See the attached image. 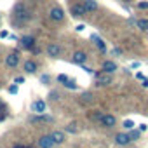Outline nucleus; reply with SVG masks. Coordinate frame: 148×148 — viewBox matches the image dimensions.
Returning a JSON list of instances; mask_svg holds the SVG:
<instances>
[{"label": "nucleus", "instance_id": "nucleus-7", "mask_svg": "<svg viewBox=\"0 0 148 148\" xmlns=\"http://www.w3.org/2000/svg\"><path fill=\"white\" fill-rule=\"evenodd\" d=\"M45 51H47V54H49L51 58H59L63 49H61V45H58V44H49Z\"/></svg>", "mask_w": 148, "mask_h": 148}, {"label": "nucleus", "instance_id": "nucleus-33", "mask_svg": "<svg viewBox=\"0 0 148 148\" xmlns=\"http://www.w3.org/2000/svg\"><path fill=\"white\" fill-rule=\"evenodd\" d=\"M0 106H2V99H0Z\"/></svg>", "mask_w": 148, "mask_h": 148}, {"label": "nucleus", "instance_id": "nucleus-17", "mask_svg": "<svg viewBox=\"0 0 148 148\" xmlns=\"http://www.w3.org/2000/svg\"><path fill=\"white\" fill-rule=\"evenodd\" d=\"M82 4H84V7H86L87 12H92V11L98 9V4L94 2V0H82Z\"/></svg>", "mask_w": 148, "mask_h": 148}, {"label": "nucleus", "instance_id": "nucleus-11", "mask_svg": "<svg viewBox=\"0 0 148 148\" xmlns=\"http://www.w3.org/2000/svg\"><path fill=\"white\" fill-rule=\"evenodd\" d=\"M115 141H117V145H120V146H127V145L131 143V138H129V134H125V132H119V134L115 136Z\"/></svg>", "mask_w": 148, "mask_h": 148}, {"label": "nucleus", "instance_id": "nucleus-16", "mask_svg": "<svg viewBox=\"0 0 148 148\" xmlns=\"http://www.w3.org/2000/svg\"><path fill=\"white\" fill-rule=\"evenodd\" d=\"M23 70H25L26 73H35V71H37V63H35V61H32V59H28V61H25Z\"/></svg>", "mask_w": 148, "mask_h": 148}, {"label": "nucleus", "instance_id": "nucleus-1", "mask_svg": "<svg viewBox=\"0 0 148 148\" xmlns=\"http://www.w3.org/2000/svg\"><path fill=\"white\" fill-rule=\"evenodd\" d=\"M37 146H38V148H54L56 145H54L51 134H44V136H40V138L37 139Z\"/></svg>", "mask_w": 148, "mask_h": 148}, {"label": "nucleus", "instance_id": "nucleus-19", "mask_svg": "<svg viewBox=\"0 0 148 148\" xmlns=\"http://www.w3.org/2000/svg\"><path fill=\"white\" fill-rule=\"evenodd\" d=\"M139 136H141V131H139V129H131V132H129V138H131V141H136V139H139Z\"/></svg>", "mask_w": 148, "mask_h": 148}, {"label": "nucleus", "instance_id": "nucleus-14", "mask_svg": "<svg viewBox=\"0 0 148 148\" xmlns=\"http://www.w3.org/2000/svg\"><path fill=\"white\" fill-rule=\"evenodd\" d=\"M101 68H103V71H105V73H110V75H112V73H113V71L117 70V64H115L113 61L106 59V61L103 63V66H101Z\"/></svg>", "mask_w": 148, "mask_h": 148}, {"label": "nucleus", "instance_id": "nucleus-2", "mask_svg": "<svg viewBox=\"0 0 148 148\" xmlns=\"http://www.w3.org/2000/svg\"><path fill=\"white\" fill-rule=\"evenodd\" d=\"M49 18H51L52 21H56V23H61V21L64 19V11H63L61 7H52V9L49 11Z\"/></svg>", "mask_w": 148, "mask_h": 148}, {"label": "nucleus", "instance_id": "nucleus-15", "mask_svg": "<svg viewBox=\"0 0 148 148\" xmlns=\"http://www.w3.org/2000/svg\"><path fill=\"white\" fill-rule=\"evenodd\" d=\"M91 40H92V42L96 44V47H98L99 51L106 52V45H105V42H103V40H101V38H99V37H98L96 33H92V35H91Z\"/></svg>", "mask_w": 148, "mask_h": 148}, {"label": "nucleus", "instance_id": "nucleus-12", "mask_svg": "<svg viewBox=\"0 0 148 148\" xmlns=\"http://www.w3.org/2000/svg\"><path fill=\"white\" fill-rule=\"evenodd\" d=\"M32 110H33L35 113H44V112H45V101H42V99L33 101V103H32Z\"/></svg>", "mask_w": 148, "mask_h": 148}, {"label": "nucleus", "instance_id": "nucleus-5", "mask_svg": "<svg viewBox=\"0 0 148 148\" xmlns=\"http://www.w3.org/2000/svg\"><path fill=\"white\" fill-rule=\"evenodd\" d=\"M71 14L75 16V18H82V16L87 14V11H86L84 4H73L71 5Z\"/></svg>", "mask_w": 148, "mask_h": 148}, {"label": "nucleus", "instance_id": "nucleus-30", "mask_svg": "<svg viewBox=\"0 0 148 148\" xmlns=\"http://www.w3.org/2000/svg\"><path fill=\"white\" fill-rule=\"evenodd\" d=\"M139 131H141V132L146 131V124H139Z\"/></svg>", "mask_w": 148, "mask_h": 148}, {"label": "nucleus", "instance_id": "nucleus-21", "mask_svg": "<svg viewBox=\"0 0 148 148\" xmlns=\"http://www.w3.org/2000/svg\"><path fill=\"white\" fill-rule=\"evenodd\" d=\"M82 101H84V103H92V101H94V98H92L89 92H84V94H82Z\"/></svg>", "mask_w": 148, "mask_h": 148}, {"label": "nucleus", "instance_id": "nucleus-20", "mask_svg": "<svg viewBox=\"0 0 148 148\" xmlns=\"http://www.w3.org/2000/svg\"><path fill=\"white\" fill-rule=\"evenodd\" d=\"M101 117H103L101 112H92V113L89 115V119H91L92 122H101Z\"/></svg>", "mask_w": 148, "mask_h": 148}, {"label": "nucleus", "instance_id": "nucleus-24", "mask_svg": "<svg viewBox=\"0 0 148 148\" xmlns=\"http://www.w3.org/2000/svg\"><path fill=\"white\" fill-rule=\"evenodd\" d=\"M70 80V77L68 75H63V73H61V75H58V82H61V84H66Z\"/></svg>", "mask_w": 148, "mask_h": 148}, {"label": "nucleus", "instance_id": "nucleus-22", "mask_svg": "<svg viewBox=\"0 0 148 148\" xmlns=\"http://www.w3.org/2000/svg\"><path fill=\"white\" fill-rule=\"evenodd\" d=\"M122 127H124V129H127V131H131V129H134V122H132V120H124Z\"/></svg>", "mask_w": 148, "mask_h": 148}, {"label": "nucleus", "instance_id": "nucleus-26", "mask_svg": "<svg viewBox=\"0 0 148 148\" xmlns=\"http://www.w3.org/2000/svg\"><path fill=\"white\" fill-rule=\"evenodd\" d=\"M66 131H68V132H73V134H75V132H77V127H75V124H70V125L66 127Z\"/></svg>", "mask_w": 148, "mask_h": 148}, {"label": "nucleus", "instance_id": "nucleus-18", "mask_svg": "<svg viewBox=\"0 0 148 148\" xmlns=\"http://www.w3.org/2000/svg\"><path fill=\"white\" fill-rule=\"evenodd\" d=\"M136 26H138L139 30L146 32V30H148V19H138V21H136Z\"/></svg>", "mask_w": 148, "mask_h": 148}, {"label": "nucleus", "instance_id": "nucleus-8", "mask_svg": "<svg viewBox=\"0 0 148 148\" xmlns=\"http://www.w3.org/2000/svg\"><path fill=\"white\" fill-rule=\"evenodd\" d=\"M5 64H7L9 68H16V66L19 64V56H18V52H11V54H7V58H5Z\"/></svg>", "mask_w": 148, "mask_h": 148}, {"label": "nucleus", "instance_id": "nucleus-3", "mask_svg": "<svg viewBox=\"0 0 148 148\" xmlns=\"http://www.w3.org/2000/svg\"><path fill=\"white\" fill-rule=\"evenodd\" d=\"M99 124H101L103 127H108V129H110V127H115L117 119H115L113 115H110V113H106V115L103 113V117H101V122H99Z\"/></svg>", "mask_w": 148, "mask_h": 148}, {"label": "nucleus", "instance_id": "nucleus-27", "mask_svg": "<svg viewBox=\"0 0 148 148\" xmlns=\"http://www.w3.org/2000/svg\"><path fill=\"white\" fill-rule=\"evenodd\" d=\"M9 92H11V94H16V92H18V86H11V87H9Z\"/></svg>", "mask_w": 148, "mask_h": 148}, {"label": "nucleus", "instance_id": "nucleus-28", "mask_svg": "<svg viewBox=\"0 0 148 148\" xmlns=\"http://www.w3.org/2000/svg\"><path fill=\"white\" fill-rule=\"evenodd\" d=\"M138 7H139V9H148V2H139Z\"/></svg>", "mask_w": 148, "mask_h": 148}, {"label": "nucleus", "instance_id": "nucleus-29", "mask_svg": "<svg viewBox=\"0 0 148 148\" xmlns=\"http://www.w3.org/2000/svg\"><path fill=\"white\" fill-rule=\"evenodd\" d=\"M16 84H25V77H16Z\"/></svg>", "mask_w": 148, "mask_h": 148}, {"label": "nucleus", "instance_id": "nucleus-13", "mask_svg": "<svg viewBox=\"0 0 148 148\" xmlns=\"http://www.w3.org/2000/svg\"><path fill=\"white\" fill-rule=\"evenodd\" d=\"M87 61V54L82 52V51H77L75 54H73V63L75 64H84Z\"/></svg>", "mask_w": 148, "mask_h": 148}, {"label": "nucleus", "instance_id": "nucleus-32", "mask_svg": "<svg viewBox=\"0 0 148 148\" xmlns=\"http://www.w3.org/2000/svg\"><path fill=\"white\" fill-rule=\"evenodd\" d=\"M143 86H145V87H148V79H143Z\"/></svg>", "mask_w": 148, "mask_h": 148}, {"label": "nucleus", "instance_id": "nucleus-25", "mask_svg": "<svg viewBox=\"0 0 148 148\" xmlns=\"http://www.w3.org/2000/svg\"><path fill=\"white\" fill-rule=\"evenodd\" d=\"M49 98H51L52 101H58V99H59V94H58L56 91H52V92H49Z\"/></svg>", "mask_w": 148, "mask_h": 148}, {"label": "nucleus", "instance_id": "nucleus-31", "mask_svg": "<svg viewBox=\"0 0 148 148\" xmlns=\"http://www.w3.org/2000/svg\"><path fill=\"white\" fill-rule=\"evenodd\" d=\"M42 82H44V84H47V82H49V77H47V75H44V77H42Z\"/></svg>", "mask_w": 148, "mask_h": 148}, {"label": "nucleus", "instance_id": "nucleus-6", "mask_svg": "<svg viewBox=\"0 0 148 148\" xmlns=\"http://www.w3.org/2000/svg\"><path fill=\"white\" fill-rule=\"evenodd\" d=\"M96 84L98 86H108V84H112V77H110V73H98L96 75Z\"/></svg>", "mask_w": 148, "mask_h": 148}, {"label": "nucleus", "instance_id": "nucleus-10", "mask_svg": "<svg viewBox=\"0 0 148 148\" xmlns=\"http://www.w3.org/2000/svg\"><path fill=\"white\" fill-rule=\"evenodd\" d=\"M51 138H52L54 145H63L64 139H66V136H64L63 131H52V132H51Z\"/></svg>", "mask_w": 148, "mask_h": 148}, {"label": "nucleus", "instance_id": "nucleus-23", "mask_svg": "<svg viewBox=\"0 0 148 148\" xmlns=\"http://www.w3.org/2000/svg\"><path fill=\"white\" fill-rule=\"evenodd\" d=\"M64 87H68V89H71V91H77V89H79V86L73 82V80H68V82L64 84Z\"/></svg>", "mask_w": 148, "mask_h": 148}, {"label": "nucleus", "instance_id": "nucleus-4", "mask_svg": "<svg viewBox=\"0 0 148 148\" xmlns=\"http://www.w3.org/2000/svg\"><path fill=\"white\" fill-rule=\"evenodd\" d=\"M54 119L51 115H44V113H37L35 117H32V122L33 124H51Z\"/></svg>", "mask_w": 148, "mask_h": 148}, {"label": "nucleus", "instance_id": "nucleus-9", "mask_svg": "<svg viewBox=\"0 0 148 148\" xmlns=\"http://www.w3.org/2000/svg\"><path fill=\"white\" fill-rule=\"evenodd\" d=\"M19 44H21L23 49H33V45H35V37L26 35V37H23V38H19Z\"/></svg>", "mask_w": 148, "mask_h": 148}]
</instances>
